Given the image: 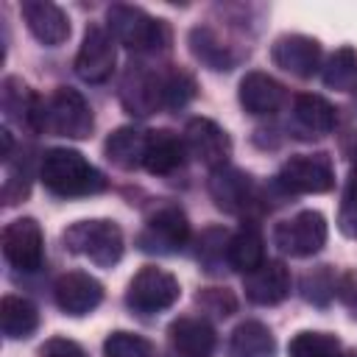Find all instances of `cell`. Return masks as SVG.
Masks as SVG:
<instances>
[{"instance_id":"cell-13","label":"cell","mask_w":357,"mask_h":357,"mask_svg":"<svg viewBox=\"0 0 357 357\" xmlns=\"http://www.w3.org/2000/svg\"><path fill=\"white\" fill-rule=\"evenodd\" d=\"M53 296L64 315L78 318V315H89L103 301V284L86 271H67L56 279Z\"/></svg>"},{"instance_id":"cell-21","label":"cell","mask_w":357,"mask_h":357,"mask_svg":"<svg viewBox=\"0 0 357 357\" xmlns=\"http://www.w3.org/2000/svg\"><path fill=\"white\" fill-rule=\"evenodd\" d=\"M145 148H148V131H139L134 126H120L117 131H112L103 142L106 159L120 167V170H134L142 167L145 162Z\"/></svg>"},{"instance_id":"cell-27","label":"cell","mask_w":357,"mask_h":357,"mask_svg":"<svg viewBox=\"0 0 357 357\" xmlns=\"http://www.w3.org/2000/svg\"><path fill=\"white\" fill-rule=\"evenodd\" d=\"M324 84L337 92L357 89V53L351 47H340L329 56V61L324 67Z\"/></svg>"},{"instance_id":"cell-38","label":"cell","mask_w":357,"mask_h":357,"mask_svg":"<svg viewBox=\"0 0 357 357\" xmlns=\"http://www.w3.org/2000/svg\"><path fill=\"white\" fill-rule=\"evenodd\" d=\"M28 192H31L28 178H25V176H14V173H8V178L3 181V201H6V204H17V201L28 198Z\"/></svg>"},{"instance_id":"cell-9","label":"cell","mask_w":357,"mask_h":357,"mask_svg":"<svg viewBox=\"0 0 357 357\" xmlns=\"http://www.w3.org/2000/svg\"><path fill=\"white\" fill-rule=\"evenodd\" d=\"M184 145H187V153H192L209 170H220V167L229 165L231 139L209 117H192V120H187V126H184Z\"/></svg>"},{"instance_id":"cell-28","label":"cell","mask_w":357,"mask_h":357,"mask_svg":"<svg viewBox=\"0 0 357 357\" xmlns=\"http://www.w3.org/2000/svg\"><path fill=\"white\" fill-rule=\"evenodd\" d=\"M229 231L226 229H218V226H209L201 231L198 237V262L204 265L206 273H218L223 271V262L229 265Z\"/></svg>"},{"instance_id":"cell-16","label":"cell","mask_w":357,"mask_h":357,"mask_svg":"<svg viewBox=\"0 0 357 357\" xmlns=\"http://www.w3.org/2000/svg\"><path fill=\"white\" fill-rule=\"evenodd\" d=\"M271 59L276 67L287 70L296 78H310L321 67V45L304 33H284L273 42Z\"/></svg>"},{"instance_id":"cell-23","label":"cell","mask_w":357,"mask_h":357,"mask_svg":"<svg viewBox=\"0 0 357 357\" xmlns=\"http://www.w3.org/2000/svg\"><path fill=\"white\" fill-rule=\"evenodd\" d=\"M293 120L310 137H321L335 128V106L321 95L304 92L293 100Z\"/></svg>"},{"instance_id":"cell-8","label":"cell","mask_w":357,"mask_h":357,"mask_svg":"<svg viewBox=\"0 0 357 357\" xmlns=\"http://www.w3.org/2000/svg\"><path fill=\"white\" fill-rule=\"evenodd\" d=\"M187 240H190V223L178 206L156 209L137 234V245L145 254H176Z\"/></svg>"},{"instance_id":"cell-1","label":"cell","mask_w":357,"mask_h":357,"mask_svg":"<svg viewBox=\"0 0 357 357\" xmlns=\"http://www.w3.org/2000/svg\"><path fill=\"white\" fill-rule=\"evenodd\" d=\"M33 131L39 134H53V137H70V139H84L92 134V109L84 100L78 89L70 86H56L47 98L33 100L31 123Z\"/></svg>"},{"instance_id":"cell-30","label":"cell","mask_w":357,"mask_h":357,"mask_svg":"<svg viewBox=\"0 0 357 357\" xmlns=\"http://www.w3.org/2000/svg\"><path fill=\"white\" fill-rule=\"evenodd\" d=\"M195 98V81L187 70L173 67L170 73H162V106L165 109H184Z\"/></svg>"},{"instance_id":"cell-31","label":"cell","mask_w":357,"mask_h":357,"mask_svg":"<svg viewBox=\"0 0 357 357\" xmlns=\"http://www.w3.org/2000/svg\"><path fill=\"white\" fill-rule=\"evenodd\" d=\"M335 287H337V279L329 265H318L301 279V296L315 307H326L335 298Z\"/></svg>"},{"instance_id":"cell-11","label":"cell","mask_w":357,"mask_h":357,"mask_svg":"<svg viewBox=\"0 0 357 357\" xmlns=\"http://www.w3.org/2000/svg\"><path fill=\"white\" fill-rule=\"evenodd\" d=\"M3 257L17 271H36L45 262V237L33 218H17L3 229Z\"/></svg>"},{"instance_id":"cell-14","label":"cell","mask_w":357,"mask_h":357,"mask_svg":"<svg viewBox=\"0 0 357 357\" xmlns=\"http://www.w3.org/2000/svg\"><path fill=\"white\" fill-rule=\"evenodd\" d=\"M209 195H212L215 206L229 212V215H243L257 201L254 178L245 170H237L231 165H226L220 170H212V176H209Z\"/></svg>"},{"instance_id":"cell-18","label":"cell","mask_w":357,"mask_h":357,"mask_svg":"<svg viewBox=\"0 0 357 357\" xmlns=\"http://www.w3.org/2000/svg\"><path fill=\"white\" fill-rule=\"evenodd\" d=\"M167 337L178 357H212L215 343H218L212 324L204 318H192V315L176 318L167 329Z\"/></svg>"},{"instance_id":"cell-37","label":"cell","mask_w":357,"mask_h":357,"mask_svg":"<svg viewBox=\"0 0 357 357\" xmlns=\"http://www.w3.org/2000/svg\"><path fill=\"white\" fill-rule=\"evenodd\" d=\"M335 296L346 310H351V315H357V271H349L337 279Z\"/></svg>"},{"instance_id":"cell-7","label":"cell","mask_w":357,"mask_h":357,"mask_svg":"<svg viewBox=\"0 0 357 357\" xmlns=\"http://www.w3.org/2000/svg\"><path fill=\"white\" fill-rule=\"evenodd\" d=\"M329 237V226L326 218L315 209H304L282 223H276L273 229V243L290 254V257H312L324 248Z\"/></svg>"},{"instance_id":"cell-32","label":"cell","mask_w":357,"mask_h":357,"mask_svg":"<svg viewBox=\"0 0 357 357\" xmlns=\"http://www.w3.org/2000/svg\"><path fill=\"white\" fill-rule=\"evenodd\" d=\"M0 98H3V109H6L8 117H17V120L31 123V112H33V100H36V95H31L28 86H25L20 78L8 75V78L3 81Z\"/></svg>"},{"instance_id":"cell-22","label":"cell","mask_w":357,"mask_h":357,"mask_svg":"<svg viewBox=\"0 0 357 357\" xmlns=\"http://www.w3.org/2000/svg\"><path fill=\"white\" fill-rule=\"evenodd\" d=\"M276 340L262 321H243L229 337V357H273Z\"/></svg>"},{"instance_id":"cell-34","label":"cell","mask_w":357,"mask_h":357,"mask_svg":"<svg viewBox=\"0 0 357 357\" xmlns=\"http://www.w3.org/2000/svg\"><path fill=\"white\" fill-rule=\"evenodd\" d=\"M195 304L204 312L218 315V318H226V315H231L237 310V298L226 287H204V290H198L195 293Z\"/></svg>"},{"instance_id":"cell-33","label":"cell","mask_w":357,"mask_h":357,"mask_svg":"<svg viewBox=\"0 0 357 357\" xmlns=\"http://www.w3.org/2000/svg\"><path fill=\"white\" fill-rule=\"evenodd\" d=\"M103 354L106 357H153V343L142 335L117 329L103 340Z\"/></svg>"},{"instance_id":"cell-36","label":"cell","mask_w":357,"mask_h":357,"mask_svg":"<svg viewBox=\"0 0 357 357\" xmlns=\"http://www.w3.org/2000/svg\"><path fill=\"white\" fill-rule=\"evenodd\" d=\"M39 357H86V354L70 337H50L39 346Z\"/></svg>"},{"instance_id":"cell-25","label":"cell","mask_w":357,"mask_h":357,"mask_svg":"<svg viewBox=\"0 0 357 357\" xmlns=\"http://www.w3.org/2000/svg\"><path fill=\"white\" fill-rule=\"evenodd\" d=\"M190 50L209 70H231L234 67V56H231L229 45H223V39L209 25H198L190 31Z\"/></svg>"},{"instance_id":"cell-29","label":"cell","mask_w":357,"mask_h":357,"mask_svg":"<svg viewBox=\"0 0 357 357\" xmlns=\"http://www.w3.org/2000/svg\"><path fill=\"white\" fill-rule=\"evenodd\" d=\"M290 357H337L340 340L329 332H298L287 343Z\"/></svg>"},{"instance_id":"cell-19","label":"cell","mask_w":357,"mask_h":357,"mask_svg":"<svg viewBox=\"0 0 357 357\" xmlns=\"http://www.w3.org/2000/svg\"><path fill=\"white\" fill-rule=\"evenodd\" d=\"M287 100V92L284 86L268 75V73H245L243 81H240V103L248 114H273L284 106Z\"/></svg>"},{"instance_id":"cell-26","label":"cell","mask_w":357,"mask_h":357,"mask_svg":"<svg viewBox=\"0 0 357 357\" xmlns=\"http://www.w3.org/2000/svg\"><path fill=\"white\" fill-rule=\"evenodd\" d=\"M265 262V248H262V234L257 226H243L237 234L229 240V268L240 271L243 276L251 273Z\"/></svg>"},{"instance_id":"cell-3","label":"cell","mask_w":357,"mask_h":357,"mask_svg":"<svg viewBox=\"0 0 357 357\" xmlns=\"http://www.w3.org/2000/svg\"><path fill=\"white\" fill-rule=\"evenodd\" d=\"M106 22H109V33L114 36V42L126 45L134 53H156L170 45L167 22L145 14L137 6H123V3L112 6L106 11Z\"/></svg>"},{"instance_id":"cell-15","label":"cell","mask_w":357,"mask_h":357,"mask_svg":"<svg viewBox=\"0 0 357 357\" xmlns=\"http://www.w3.org/2000/svg\"><path fill=\"white\" fill-rule=\"evenodd\" d=\"M290 287H293L290 271L279 259H265L259 268H254L251 273L243 276L245 298L254 301V304H259V307L282 304L290 296Z\"/></svg>"},{"instance_id":"cell-10","label":"cell","mask_w":357,"mask_h":357,"mask_svg":"<svg viewBox=\"0 0 357 357\" xmlns=\"http://www.w3.org/2000/svg\"><path fill=\"white\" fill-rule=\"evenodd\" d=\"M114 64H117L114 36L100 25H89L86 33H84L81 50L75 56L78 78H84L86 84H103L106 78H112Z\"/></svg>"},{"instance_id":"cell-17","label":"cell","mask_w":357,"mask_h":357,"mask_svg":"<svg viewBox=\"0 0 357 357\" xmlns=\"http://www.w3.org/2000/svg\"><path fill=\"white\" fill-rule=\"evenodd\" d=\"M28 31L42 42V45H61L67 42L70 36V20L67 14L56 6V3H47V0H25L22 8H20Z\"/></svg>"},{"instance_id":"cell-35","label":"cell","mask_w":357,"mask_h":357,"mask_svg":"<svg viewBox=\"0 0 357 357\" xmlns=\"http://www.w3.org/2000/svg\"><path fill=\"white\" fill-rule=\"evenodd\" d=\"M337 229L346 237H354L357 240V170H351L349 190H346L343 204H340V212H337Z\"/></svg>"},{"instance_id":"cell-2","label":"cell","mask_w":357,"mask_h":357,"mask_svg":"<svg viewBox=\"0 0 357 357\" xmlns=\"http://www.w3.org/2000/svg\"><path fill=\"white\" fill-rule=\"evenodd\" d=\"M42 184L61 198H81L106 190V176L73 148H50L39 165Z\"/></svg>"},{"instance_id":"cell-12","label":"cell","mask_w":357,"mask_h":357,"mask_svg":"<svg viewBox=\"0 0 357 357\" xmlns=\"http://www.w3.org/2000/svg\"><path fill=\"white\" fill-rule=\"evenodd\" d=\"M120 103L128 114L145 117L162 106V73L148 70L145 64H131L120 81Z\"/></svg>"},{"instance_id":"cell-4","label":"cell","mask_w":357,"mask_h":357,"mask_svg":"<svg viewBox=\"0 0 357 357\" xmlns=\"http://www.w3.org/2000/svg\"><path fill=\"white\" fill-rule=\"evenodd\" d=\"M70 254L86 257L98 268H112L123 257V231L114 220H78L61 234Z\"/></svg>"},{"instance_id":"cell-24","label":"cell","mask_w":357,"mask_h":357,"mask_svg":"<svg viewBox=\"0 0 357 357\" xmlns=\"http://www.w3.org/2000/svg\"><path fill=\"white\" fill-rule=\"evenodd\" d=\"M39 326V310L33 301L22 296H3L0 301V329L8 340H22L31 337Z\"/></svg>"},{"instance_id":"cell-39","label":"cell","mask_w":357,"mask_h":357,"mask_svg":"<svg viewBox=\"0 0 357 357\" xmlns=\"http://www.w3.org/2000/svg\"><path fill=\"white\" fill-rule=\"evenodd\" d=\"M337 357H357V351H340Z\"/></svg>"},{"instance_id":"cell-5","label":"cell","mask_w":357,"mask_h":357,"mask_svg":"<svg viewBox=\"0 0 357 357\" xmlns=\"http://www.w3.org/2000/svg\"><path fill=\"white\" fill-rule=\"evenodd\" d=\"M276 184L284 192H298V195H318V192H329L335 187V165L332 156L324 151L315 153H296L290 156L279 176Z\"/></svg>"},{"instance_id":"cell-6","label":"cell","mask_w":357,"mask_h":357,"mask_svg":"<svg viewBox=\"0 0 357 357\" xmlns=\"http://www.w3.org/2000/svg\"><path fill=\"white\" fill-rule=\"evenodd\" d=\"M181 296V287H178V279L165 271V268H156V265H145L134 273V279L128 282V290H126V301L131 310L137 312H162V310H170Z\"/></svg>"},{"instance_id":"cell-20","label":"cell","mask_w":357,"mask_h":357,"mask_svg":"<svg viewBox=\"0 0 357 357\" xmlns=\"http://www.w3.org/2000/svg\"><path fill=\"white\" fill-rule=\"evenodd\" d=\"M184 137H178L170 128H156L148 131V148H145V162L142 167L151 176H170L184 165Z\"/></svg>"}]
</instances>
